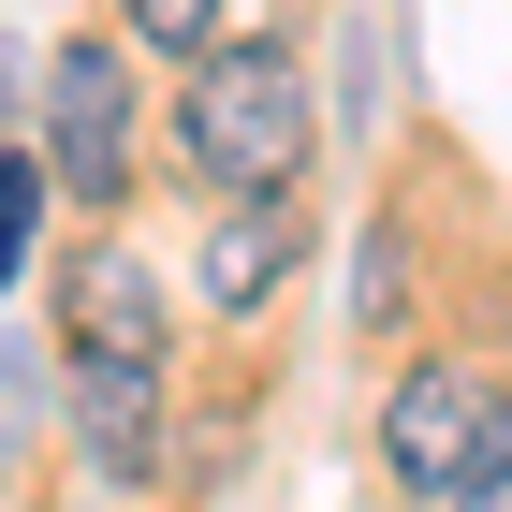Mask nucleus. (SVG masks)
Here are the masks:
<instances>
[{
  "mask_svg": "<svg viewBox=\"0 0 512 512\" xmlns=\"http://www.w3.org/2000/svg\"><path fill=\"white\" fill-rule=\"evenodd\" d=\"M381 469L410 483V498H483V483H512V410L483 366H410V381L381 395Z\"/></svg>",
  "mask_w": 512,
  "mask_h": 512,
  "instance_id": "f03ea898",
  "label": "nucleus"
},
{
  "mask_svg": "<svg viewBox=\"0 0 512 512\" xmlns=\"http://www.w3.org/2000/svg\"><path fill=\"white\" fill-rule=\"evenodd\" d=\"M308 132H322V103H308V59L278 30H220L205 44V74L176 88V161H191V191H293L308 176Z\"/></svg>",
  "mask_w": 512,
  "mask_h": 512,
  "instance_id": "f257e3e1",
  "label": "nucleus"
},
{
  "mask_svg": "<svg viewBox=\"0 0 512 512\" xmlns=\"http://www.w3.org/2000/svg\"><path fill=\"white\" fill-rule=\"evenodd\" d=\"M30 235H44V161H0V293L30 278Z\"/></svg>",
  "mask_w": 512,
  "mask_h": 512,
  "instance_id": "6e6552de",
  "label": "nucleus"
},
{
  "mask_svg": "<svg viewBox=\"0 0 512 512\" xmlns=\"http://www.w3.org/2000/svg\"><path fill=\"white\" fill-rule=\"evenodd\" d=\"M118 30L161 44V59H205V44H220V0H118Z\"/></svg>",
  "mask_w": 512,
  "mask_h": 512,
  "instance_id": "0eeeda50",
  "label": "nucleus"
},
{
  "mask_svg": "<svg viewBox=\"0 0 512 512\" xmlns=\"http://www.w3.org/2000/svg\"><path fill=\"white\" fill-rule=\"evenodd\" d=\"M293 264H308V191H235L220 220H205V249H191V293L220 322H249Z\"/></svg>",
  "mask_w": 512,
  "mask_h": 512,
  "instance_id": "20e7f679",
  "label": "nucleus"
},
{
  "mask_svg": "<svg viewBox=\"0 0 512 512\" xmlns=\"http://www.w3.org/2000/svg\"><path fill=\"white\" fill-rule=\"evenodd\" d=\"M59 322H74V366H161L176 308H161V278L132 249H74L59 264Z\"/></svg>",
  "mask_w": 512,
  "mask_h": 512,
  "instance_id": "39448f33",
  "label": "nucleus"
},
{
  "mask_svg": "<svg viewBox=\"0 0 512 512\" xmlns=\"http://www.w3.org/2000/svg\"><path fill=\"white\" fill-rule=\"evenodd\" d=\"M395 308H410V235L381 220V235H366V264H352V322H395Z\"/></svg>",
  "mask_w": 512,
  "mask_h": 512,
  "instance_id": "1a4fd4ad",
  "label": "nucleus"
},
{
  "mask_svg": "<svg viewBox=\"0 0 512 512\" xmlns=\"http://www.w3.org/2000/svg\"><path fill=\"white\" fill-rule=\"evenodd\" d=\"M59 410H74L88 469H118V483L161 469V366H74V381H59Z\"/></svg>",
  "mask_w": 512,
  "mask_h": 512,
  "instance_id": "423d86ee",
  "label": "nucleus"
},
{
  "mask_svg": "<svg viewBox=\"0 0 512 512\" xmlns=\"http://www.w3.org/2000/svg\"><path fill=\"white\" fill-rule=\"evenodd\" d=\"M44 176L74 205L132 191V74H118V44H59V74H44Z\"/></svg>",
  "mask_w": 512,
  "mask_h": 512,
  "instance_id": "7ed1b4c3",
  "label": "nucleus"
},
{
  "mask_svg": "<svg viewBox=\"0 0 512 512\" xmlns=\"http://www.w3.org/2000/svg\"><path fill=\"white\" fill-rule=\"evenodd\" d=\"M469 512H512V483H483V498H469Z\"/></svg>",
  "mask_w": 512,
  "mask_h": 512,
  "instance_id": "9d476101",
  "label": "nucleus"
}]
</instances>
